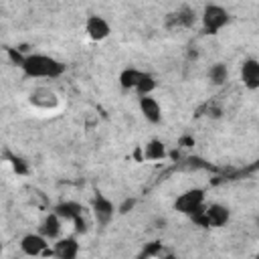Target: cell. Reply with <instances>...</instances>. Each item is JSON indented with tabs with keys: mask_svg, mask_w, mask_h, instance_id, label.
I'll return each mask as SVG.
<instances>
[{
	"mask_svg": "<svg viewBox=\"0 0 259 259\" xmlns=\"http://www.w3.org/2000/svg\"><path fill=\"white\" fill-rule=\"evenodd\" d=\"M180 144H184V148H188V146H192V144H194V140H192V138H182V140H180Z\"/></svg>",
	"mask_w": 259,
	"mask_h": 259,
	"instance_id": "obj_24",
	"label": "cell"
},
{
	"mask_svg": "<svg viewBox=\"0 0 259 259\" xmlns=\"http://www.w3.org/2000/svg\"><path fill=\"white\" fill-rule=\"evenodd\" d=\"M190 219L204 227V229H210V227H223L229 223L231 219V210L225 206V204H219V202H212V204H204L200 210H196L194 214H190Z\"/></svg>",
	"mask_w": 259,
	"mask_h": 259,
	"instance_id": "obj_2",
	"label": "cell"
},
{
	"mask_svg": "<svg viewBox=\"0 0 259 259\" xmlns=\"http://www.w3.org/2000/svg\"><path fill=\"white\" fill-rule=\"evenodd\" d=\"M73 225H75V233H87L89 231V225L85 221V212L79 214L77 219H73Z\"/></svg>",
	"mask_w": 259,
	"mask_h": 259,
	"instance_id": "obj_20",
	"label": "cell"
},
{
	"mask_svg": "<svg viewBox=\"0 0 259 259\" xmlns=\"http://www.w3.org/2000/svg\"><path fill=\"white\" fill-rule=\"evenodd\" d=\"M79 253V243L75 237H63L57 239L55 247L51 249V255L59 257V259H75Z\"/></svg>",
	"mask_w": 259,
	"mask_h": 259,
	"instance_id": "obj_10",
	"label": "cell"
},
{
	"mask_svg": "<svg viewBox=\"0 0 259 259\" xmlns=\"http://www.w3.org/2000/svg\"><path fill=\"white\" fill-rule=\"evenodd\" d=\"M241 81L251 91L259 89V61L257 59L243 61V65H241Z\"/></svg>",
	"mask_w": 259,
	"mask_h": 259,
	"instance_id": "obj_8",
	"label": "cell"
},
{
	"mask_svg": "<svg viewBox=\"0 0 259 259\" xmlns=\"http://www.w3.org/2000/svg\"><path fill=\"white\" fill-rule=\"evenodd\" d=\"M156 89V79L150 75V73H142V77H140V81H138V85H136V93L138 95H150L152 91Z\"/></svg>",
	"mask_w": 259,
	"mask_h": 259,
	"instance_id": "obj_18",
	"label": "cell"
},
{
	"mask_svg": "<svg viewBox=\"0 0 259 259\" xmlns=\"http://www.w3.org/2000/svg\"><path fill=\"white\" fill-rule=\"evenodd\" d=\"M196 22V14L194 10H190L188 6L168 14V24H174V26H182V28H190L192 24Z\"/></svg>",
	"mask_w": 259,
	"mask_h": 259,
	"instance_id": "obj_13",
	"label": "cell"
},
{
	"mask_svg": "<svg viewBox=\"0 0 259 259\" xmlns=\"http://www.w3.org/2000/svg\"><path fill=\"white\" fill-rule=\"evenodd\" d=\"M142 73H144V71L134 69V67L123 69V71L119 73V85H121L123 89H136V85H138V81H140Z\"/></svg>",
	"mask_w": 259,
	"mask_h": 259,
	"instance_id": "obj_16",
	"label": "cell"
},
{
	"mask_svg": "<svg viewBox=\"0 0 259 259\" xmlns=\"http://www.w3.org/2000/svg\"><path fill=\"white\" fill-rule=\"evenodd\" d=\"M61 221H73V219H77L79 214H83L85 212V208L79 204V202H73V200H65V202H59L57 206H55V210H53Z\"/></svg>",
	"mask_w": 259,
	"mask_h": 259,
	"instance_id": "obj_12",
	"label": "cell"
},
{
	"mask_svg": "<svg viewBox=\"0 0 259 259\" xmlns=\"http://www.w3.org/2000/svg\"><path fill=\"white\" fill-rule=\"evenodd\" d=\"M85 32H87V36H89L91 40H103V38L109 36L111 26H109V22H107L103 16L91 14V16L87 18V22H85Z\"/></svg>",
	"mask_w": 259,
	"mask_h": 259,
	"instance_id": "obj_7",
	"label": "cell"
},
{
	"mask_svg": "<svg viewBox=\"0 0 259 259\" xmlns=\"http://www.w3.org/2000/svg\"><path fill=\"white\" fill-rule=\"evenodd\" d=\"M0 253H2V245H0Z\"/></svg>",
	"mask_w": 259,
	"mask_h": 259,
	"instance_id": "obj_25",
	"label": "cell"
},
{
	"mask_svg": "<svg viewBox=\"0 0 259 259\" xmlns=\"http://www.w3.org/2000/svg\"><path fill=\"white\" fill-rule=\"evenodd\" d=\"M26 77H36V79H57L65 73V63L57 61L55 57L32 53L24 55V61L20 65Z\"/></svg>",
	"mask_w": 259,
	"mask_h": 259,
	"instance_id": "obj_1",
	"label": "cell"
},
{
	"mask_svg": "<svg viewBox=\"0 0 259 259\" xmlns=\"http://www.w3.org/2000/svg\"><path fill=\"white\" fill-rule=\"evenodd\" d=\"M61 231H63V221H61L55 212L47 214V217L42 219L40 227H38V233H40L47 241H49V239H59V237H61Z\"/></svg>",
	"mask_w": 259,
	"mask_h": 259,
	"instance_id": "obj_11",
	"label": "cell"
},
{
	"mask_svg": "<svg viewBox=\"0 0 259 259\" xmlns=\"http://www.w3.org/2000/svg\"><path fill=\"white\" fill-rule=\"evenodd\" d=\"M166 156H168L166 144H164L162 140H158V138H152V140L144 146V158H146V160L156 162V160H164Z\"/></svg>",
	"mask_w": 259,
	"mask_h": 259,
	"instance_id": "obj_14",
	"label": "cell"
},
{
	"mask_svg": "<svg viewBox=\"0 0 259 259\" xmlns=\"http://www.w3.org/2000/svg\"><path fill=\"white\" fill-rule=\"evenodd\" d=\"M134 204H136V200H134V198H130V200H125V202H123V204L119 206V212H127V210H130V208L134 206Z\"/></svg>",
	"mask_w": 259,
	"mask_h": 259,
	"instance_id": "obj_23",
	"label": "cell"
},
{
	"mask_svg": "<svg viewBox=\"0 0 259 259\" xmlns=\"http://www.w3.org/2000/svg\"><path fill=\"white\" fill-rule=\"evenodd\" d=\"M30 103L38 105V107H53L57 105V95L51 89H36L34 93H30Z\"/></svg>",
	"mask_w": 259,
	"mask_h": 259,
	"instance_id": "obj_15",
	"label": "cell"
},
{
	"mask_svg": "<svg viewBox=\"0 0 259 259\" xmlns=\"http://www.w3.org/2000/svg\"><path fill=\"white\" fill-rule=\"evenodd\" d=\"M8 59H10L14 65H18V67H20V65H22V61H24V55H22V53H18L16 49H8Z\"/></svg>",
	"mask_w": 259,
	"mask_h": 259,
	"instance_id": "obj_22",
	"label": "cell"
},
{
	"mask_svg": "<svg viewBox=\"0 0 259 259\" xmlns=\"http://www.w3.org/2000/svg\"><path fill=\"white\" fill-rule=\"evenodd\" d=\"M202 206H204V190L202 188H190L174 200V208L188 217L194 214L196 210H200Z\"/></svg>",
	"mask_w": 259,
	"mask_h": 259,
	"instance_id": "obj_4",
	"label": "cell"
},
{
	"mask_svg": "<svg viewBox=\"0 0 259 259\" xmlns=\"http://www.w3.org/2000/svg\"><path fill=\"white\" fill-rule=\"evenodd\" d=\"M140 111L146 117V121H150V123L162 121V107H160L158 99H154L152 95H140Z\"/></svg>",
	"mask_w": 259,
	"mask_h": 259,
	"instance_id": "obj_9",
	"label": "cell"
},
{
	"mask_svg": "<svg viewBox=\"0 0 259 259\" xmlns=\"http://www.w3.org/2000/svg\"><path fill=\"white\" fill-rule=\"evenodd\" d=\"M10 164H12V168H14V172H16V174H26V172H28V166L24 164V160H22V158L12 156V158H10Z\"/></svg>",
	"mask_w": 259,
	"mask_h": 259,
	"instance_id": "obj_19",
	"label": "cell"
},
{
	"mask_svg": "<svg viewBox=\"0 0 259 259\" xmlns=\"http://www.w3.org/2000/svg\"><path fill=\"white\" fill-rule=\"evenodd\" d=\"M20 249L24 255H51V249H47V239L40 233H28L20 241Z\"/></svg>",
	"mask_w": 259,
	"mask_h": 259,
	"instance_id": "obj_6",
	"label": "cell"
},
{
	"mask_svg": "<svg viewBox=\"0 0 259 259\" xmlns=\"http://www.w3.org/2000/svg\"><path fill=\"white\" fill-rule=\"evenodd\" d=\"M91 212H93V219H95L99 225H107V223L113 219L115 206H113V202H111L107 196L95 194L93 200H91Z\"/></svg>",
	"mask_w": 259,
	"mask_h": 259,
	"instance_id": "obj_5",
	"label": "cell"
},
{
	"mask_svg": "<svg viewBox=\"0 0 259 259\" xmlns=\"http://www.w3.org/2000/svg\"><path fill=\"white\" fill-rule=\"evenodd\" d=\"M152 255H162V245H160L158 241H154L148 249L142 251V257H152Z\"/></svg>",
	"mask_w": 259,
	"mask_h": 259,
	"instance_id": "obj_21",
	"label": "cell"
},
{
	"mask_svg": "<svg viewBox=\"0 0 259 259\" xmlns=\"http://www.w3.org/2000/svg\"><path fill=\"white\" fill-rule=\"evenodd\" d=\"M208 79H210V83H214V85H223V83L229 79V69H227V65L214 63V65L208 69Z\"/></svg>",
	"mask_w": 259,
	"mask_h": 259,
	"instance_id": "obj_17",
	"label": "cell"
},
{
	"mask_svg": "<svg viewBox=\"0 0 259 259\" xmlns=\"http://www.w3.org/2000/svg\"><path fill=\"white\" fill-rule=\"evenodd\" d=\"M200 20H202V32L204 34H217L223 26L229 24L231 14H229L227 8H223L219 4H206L204 10H202Z\"/></svg>",
	"mask_w": 259,
	"mask_h": 259,
	"instance_id": "obj_3",
	"label": "cell"
}]
</instances>
